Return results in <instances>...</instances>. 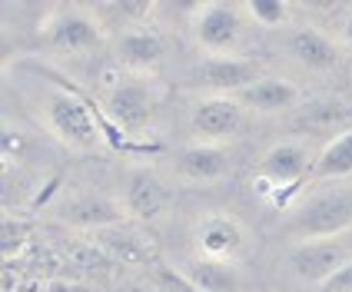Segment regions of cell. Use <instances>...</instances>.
<instances>
[{
    "label": "cell",
    "mask_w": 352,
    "mask_h": 292,
    "mask_svg": "<svg viewBox=\"0 0 352 292\" xmlns=\"http://www.w3.org/2000/svg\"><path fill=\"white\" fill-rule=\"evenodd\" d=\"M352 226V186H326L316 190L299 203V210L289 219V233L296 243L302 239H336L346 236Z\"/></svg>",
    "instance_id": "1"
},
{
    "label": "cell",
    "mask_w": 352,
    "mask_h": 292,
    "mask_svg": "<svg viewBox=\"0 0 352 292\" xmlns=\"http://www.w3.org/2000/svg\"><path fill=\"white\" fill-rule=\"evenodd\" d=\"M243 7L226 0H210L193 10V34L196 43L206 50V57H233L243 37Z\"/></svg>",
    "instance_id": "2"
},
{
    "label": "cell",
    "mask_w": 352,
    "mask_h": 292,
    "mask_svg": "<svg viewBox=\"0 0 352 292\" xmlns=\"http://www.w3.org/2000/svg\"><path fill=\"white\" fill-rule=\"evenodd\" d=\"M40 30L60 54H90L103 43V20L87 7H57Z\"/></svg>",
    "instance_id": "3"
},
{
    "label": "cell",
    "mask_w": 352,
    "mask_h": 292,
    "mask_svg": "<svg viewBox=\"0 0 352 292\" xmlns=\"http://www.w3.org/2000/svg\"><path fill=\"white\" fill-rule=\"evenodd\" d=\"M349 259H352V246L342 236H336V239H302V243L289 246L286 266L293 269L296 279L313 282V286L322 289Z\"/></svg>",
    "instance_id": "4"
},
{
    "label": "cell",
    "mask_w": 352,
    "mask_h": 292,
    "mask_svg": "<svg viewBox=\"0 0 352 292\" xmlns=\"http://www.w3.org/2000/svg\"><path fill=\"white\" fill-rule=\"evenodd\" d=\"M47 126L54 130V137L70 146V150H94L100 143V126L94 123L90 106L80 97L67 90H54L47 97Z\"/></svg>",
    "instance_id": "5"
},
{
    "label": "cell",
    "mask_w": 352,
    "mask_h": 292,
    "mask_svg": "<svg viewBox=\"0 0 352 292\" xmlns=\"http://www.w3.org/2000/svg\"><path fill=\"white\" fill-rule=\"evenodd\" d=\"M107 113L126 133H140L143 126H150V120L157 117V93L150 80L130 77V74L120 77L107 93Z\"/></svg>",
    "instance_id": "6"
},
{
    "label": "cell",
    "mask_w": 352,
    "mask_h": 292,
    "mask_svg": "<svg viewBox=\"0 0 352 292\" xmlns=\"http://www.w3.org/2000/svg\"><path fill=\"white\" fill-rule=\"evenodd\" d=\"M313 170L316 159L302 143L279 139L259 156V183H263L259 190L263 193H270V190H296Z\"/></svg>",
    "instance_id": "7"
},
{
    "label": "cell",
    "mask_w": 352,
    "mask_h": 292,
    "mask_svg": "<svg viewBox=\"0 0 352 292\" xmlns=\"http://www.w3.org/2000/svg\"><path fill=\"white\" fill-rule=\"evenodd\" d=\"M246 120V110L239 97H219V93H206L193 103V113H190V130H193L196 143H216L223 146L230 137L239 133Z\"/></svg>",
    "instance_id": "8"
},
{
    "label": "cell",
    "mask_w": 352,
    "mask_h": 292,
    "mask_svg": "<svg viewBox=\"0 0 352 292\" xmlns=\"http://www.w3.org/2000/svg\"><path fill=\"white\" fill-rule=\"evenodd\" d=\"M196 83L206 93H219V97H239L246 87H253L259 74V63L246 57H203L193 70Z\"/></svg>",
    "instance_id": "9"
},
{
    "label": "cell",
    "mask_w": 352,
    "mask_h": 292,
    "mask_svg": "<svg viewBox=\"0 0 352 292\" xmlns=\"http://www.w3.org/2000/svg\"><path fill=\"white\" fill-rule=\"evenodd\" d=\"M170 206V186L153 166H133L123 179V213L133 219H157Z\"/></svg>",
    "instance_id": "10"
},
{
    "label": "cell",
    "mask_w": 352,
    "mask_h": 292,
    "mask_svg": "<svg viewBox=\"0 0 352 292\" xmlns=\"http://www.w3.org/2000/svg\"><path fill=\"white\" fill-rule=\"evenodd\" d=\"M94 246L107 256L110 262H123V266H157V249L146 236L133 229V226H123V223H113V226H103L97 233H90Z\"/></svg>",
    "instance_id": "11"
},
{
    "label": "cell",
    "mask_w": 352,
    "mask_h": 292,
    "mask_svg": "<svg viewBox=\"0 0 352 292\" xmlns=\"http://www.w3.org/2000/svg\"><path fill=\"white\" fill-rule=\"evenodd\" d=\"M196 256H206V259H226L236 262V256L243 253V226L236 223L230 213H210L196 223Z\"/></svg>",
    "instance_id": "12"
},
{
    "label": "cell",
    "mask_w": 352,
    "mask_h": 292,
    "mask_svg": "<svg viewBox=\"0 0 352 292\" xmlns=\"http://www.w3.org/2000/svg\"><path fill=\"white\" fill-rule=\"evenodd\" d=\"M113 50H117V63L130 77H150L160 63H163V43H160V37L146 23L126 27V30L120 34Z\"/></svg>",
    "instance_id": "13"
},
{
    "label": "cell",
    "mask_w": 352,
    "mask_h": 292,
    "mask_svg": "<svg viewBox=\"0 0 352 292\" xmlns=\"http://www.w3.org/2000/svg\"><path fill=\"white\" fill-rule=\"evenodd\" d=\"M286 54L306 70H333L339 63V47L313 23L286 27Z\"/></svg>",
    "instance_id": "14"
},
{
    "label": "cell",
    "mask_w": 352,
    "mask_h": 292,
    "mask_svg": "<svg viewBox=\"0 0 352 292\" xmlns=\"http://www.w3.org/2000/svg\"><path fill=\"white\" fill-rule=\"evenodd\" d=\"M176 173L190 183H216L230 173V153L216 143H186L176 150Z\"/></svg>",
    "instance_id": "15"
},
{
    "label": "cell",
    "mask_w": 352,
    "mask_h": 292,
    "mask_svg": "<svg viewBox=\"0 0 352 292\" xmlns=\"http://www.w3.org/2000/svg\"><path fill=\"white\" fill-rule=\"evenodd\" d=\"M296 100H299V87H296L293 80L273 77V74H263L253 87H246L239 93L243 110L246 113H263V117L289 110V106H296Z\"/></svg>",
    "instance_id": "16"
},
{
    "label": "cell",
    "mask_w": 352,
    "mask_h": 292,
    "mask_svg": "<svg viewBox=\"0 0 352 292\" xmlns=\"http://www.w3.org/2000/svg\"><path fill=\"white\" fill-rule=\"evenodd\" d=\"M179 273L186 276L199 292H239L243 289V279H239V269L236 262H226V259H206V256H190Z\"/></svg>",
    "instance_id": "17"
},
{
    "label": "cell",
    "mask_w": 352,
    "mask_h": 292,
    "mask_svg": "<svg viewBox=\"0 0 352 292\" xmlns=\"http://www.w3.org/2000/svg\"><path fill=\"white\" fill-rule=\"evenodd\" d=\"M316 179H326V183H339L352 176V126H346L342 133H336L322 153L316 156V170H313Z\"/></svg>",
    "instance_id": "18"
},
{
    "label": "cell",
    "mask_w": 352,
    "mask_h": 292,
    "mask_svg": "<svg viewBox=\"0 0 352 292\" xmlns=\"http://www.w3.org/2000/svg\"><path fill=\"white\" fill-rule=\"evenodd\" d=\"M63 216H67L74 226H83V229H90V233L120 223L117 206H110V203H103V199H80L70 210H63Z\"/></svg>",
    "instance_id": "19"
},
{
    "label": "cell",
    "mask_w": 352,
    "mask_h": 292,
    "mask_svg": "<svg viewBox=\"0 0 352 292\" xmlns=\"http://www.w3.org/2000/svg\"><path fill=\"white\" fill-rule=\"evenodd\" d=\"M246 17L253 20L256 27H289V3L286 0H250L246 7Z\"/></svg>",
    "instance_id": "20"
},
{
    "label": "cell",
    "mask_w": 352,
    "mask_h": 292,
    "mask_svg": "<svg viewBox=\"0 0 352 292\" xmlns=\"http://www.w3.org/2000/svg\"><path fill=\"white\" fill-rule=\"evenodd\" d=\"M153 279H157V289L160 292H199L179 273V269H166V266H153Z\"/></svg>",
    "instance_id": "21"
},
{
    "label": "cell",
    "mask_w": 352,
    "mask_h": 292,
    "mask_svg": "<svg viewBox=\"0 0 352 292\" xmlns=\"http://www.w3.org/2000/svg\"><path fill=\"white\" fill-rule=\"evenodd\" d=\"M322 292H352V259L322 286Z\"/></svg>",
    "instance_id": "22"
},
{
    "label": "cell",
    "mask_w": 352,
    "mask_h": 292,
    "mask_svg": "<svg viewBox=\"0 0 352 292\" xmlns=\"http://www.w3.org/2000/svg\"><path fill=\"white\" fill-rule=\"evenodd\" d=\"M342 40H346V47L352 50V14L346 17V23H342Z\"/></svg>",
    "instance_id": "23"
}]
</instances>
